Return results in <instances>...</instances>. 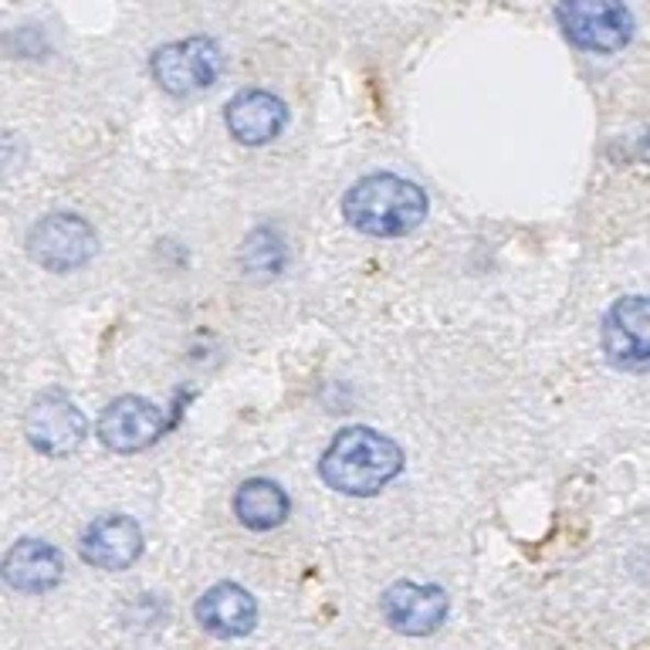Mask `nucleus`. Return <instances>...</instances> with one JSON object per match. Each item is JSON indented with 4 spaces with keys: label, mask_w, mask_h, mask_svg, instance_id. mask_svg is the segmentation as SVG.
<instances>
[{
    "label": "nucleus",
    "mask_w": 650,
    "mask_h": 650,
    "mask_svg": "<svg viewBox=\"0 0 650 650\" xmlns=\"http://www.w3.org/2000/svg\"><path fill=\"white\" fill-rule=\"evenodd\" d=\"M403 471L400 444L373 427H346L318 461V478L339 495L370 498Z\"/></svg>",
    "instance_id": "1"
},
{
    "label": "nucleus",
    "mask_w": 650,
    "mask_h": 650,
    "mask_svg": "<svg viewBox=\"0 0 650 650\" xmlns=\"http://www.w3.org/2000/svg\"><path fill=\"white\" fill-rule=\"evenodd\" d=\"M343 214L356 231L370 237H403L424 224L427 193L403 177L373 173L349 187Z\"/></svg>",
    "instance_id": "2"
},
{
    "label": "nucleus",
    "mask_w": 650,
    "mask_h": 650,
    "mask_svg": "<svg viewBox=\"0 0 650 650\" xmlns=\"http://www.w3.org/2000/svg\"><path fill=\"white\" fill-rule=\"evenodd\" d=\"M153 78L162 92L170 96H193L211 89L224 71V55L214 37H183L173 45H162L153 52Z\"/></svg>",
    "instance_id": "3"
},
{
    "label": "nucleus",
    "mask_w": 650,
    "mask_h": 650,
    "mask_svg": "<svg viewBox=\"0 0 650 650\" xmlns=\"http://www.w3.org/2000/svg\"><path fill=\"white\" fill-rule=\"evenodd\" d=\"M556 21L565 34L583 52L609 55L630 45L634 37V14L614 0H576V4H559Z\"/></svg>",
    "instance_id": "4"
},
{
    "label": "nucleus",
    "mask_w": 650,
    "mask_h": 650,
    "mask_svg": "<svg viewBox=\"0 0 650 650\" xmlns=\"http://www.w3.org/2000/svg\"><path fill=\"white\" fill-rule=\"evenodd\" d=\"M99 251V237L78 214H48L27 231V255L48 271H75L89 265Z\"/></svg>",
    "instance_id": "5"
},
{
    "label": "nucleus",
    "mask_w": 650,
    "mask_h": 650,
    "mask_svg": "<svg viewBox=\"0 0 650 650\" xmlns=\"http://www.w3.org/2000/svg\"><path fill=\"white\" fill-rule=\"evenodd\" d=\"M86 414L78 411L75 400L52 390L31 400L24 414V434L34 451L48 458H68L86 440Z\"/></svg>",
    "instance_id": "6"
},
{
    "label": "nucleus",
    "mask_w": 650,
    "mask_h": 650,
    "mask_svg": "<svg viewBox=\"0 0 650 650\" xmlns=\"http://www.w3.org/2000/svg\"><path fill=\"white\" fill-rule=\"evenodd\" d=\"M599 343L617 370H650V299H620L603 315Z\"/></svg>",
    "instance_id": "7"
},
{
    "label": "nucleus",
    "mask_w": 650,
    "mask_h": 650,
    "mask_svg": "<svg viewBox=\"0 0 650 650\" xmlns=\"http://www.w3.org/2000/svg\"><path fill=\"white\" fill-rule=\"evenodd\" d=\"M162 430H167L162 411L143 396H119L99 417V440L115 455L146 451L162 437Z\"/></svg>",
    "instance_id": "8"
},
{
    "label": "nucleus",
    "mask_w": 650,
    "mask_h": 650,
    "mask_svg": "<svg viewBox=\"0 0 650 650\" xmlns=\"http://www.w3.org/2000/svg\"><path fill=\"white\" fill-rule=\"evenodd\" d=\"M380 609H383V620L396 630V634H406V637H427L434 630H440V624L447 620V609H451V599H447V593L440 586H430V583H393L383 599H380Z\"/></svg>",
    "instance_id": "9"
},
{
    "label": "nucleus",
    "mask_w": 650,
    "mask_h": 650,
    "mask_svg": "<svg viewBox=\"0 0 650 650\" xmlns=\"http://www.w3.org/2000/svg\"><path fill=\"white\" fill-rule=\"evenodd\" d=\"M78 556L102 573H122L143 556V528L130 515H99L81 533Z\"/></svg>",
    "instance_id": "10"
},
{
    "label": "nucleus",
    "mask_w": 650,
    "mask_h": 650,
    "mask_svg": "<svg viewBox=\"0 0 650 650\" xmlns=\"http://www.w3.org/2000/svg\"><path fill=\"white\" fill-rule=\"evenodd\" d=\"M224 119H227V130L237 143L265 146V143L278 139L281 130L289 126V105L265 89H244L227 102Z\"/></svg>",
    "instance_id": "11"
},
{
    "label": "nucleus",
    "mask_w": 650,
    "mask_h": 650,
    "mask_svg": "<svg viewBox=\"0 0 650 650\" xmlns=\"http://www.w3.org/2000/svg\"><path fill=\"white\" fill-rule=\"evenodd\" d=\"M197 624L224 640L248 637L258 624V603L237 583H217L197 599Z\"/></svg>",
    "instance_id": "12"
},
{
    "label": "nucleus",
    "mask_w": 650,
    "mask_h": 650,
    "mask_svg": "<svg viewBox=\"0 0 650 650\" xmlns=\"http://www.w3.org/2000/svg\"><path fill=\"white\" fill-rule=\"evenodd\" d=\"M0 569H4V580H8L11 590L37 596V593H48L61 583L65 559L45 539H21L8 549L4 565Z\"/></svg>",
    "instance_id": "13"
},
{
    "label": "nucleus",
    "mask_w": 650,
    "mask_h": 650,
    "mask_svg": "<svg viewBox=\"0 0 650 650\" xmlns=\"http://www.w3.org/2000/svg\"><path fill=\"white\" fill-rule=\"evenodd\" d=\"M289 495L278 481L268 478H251L237 488L234 495V515L240 518V525L255 528V533H271L284 518H289Z\"/></svg>",
    "instance_id": "14"
}]
</instances>
